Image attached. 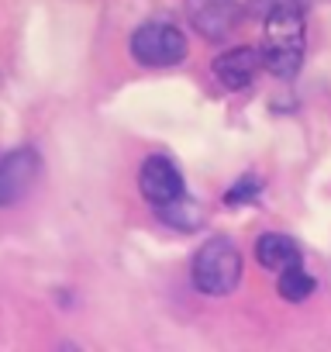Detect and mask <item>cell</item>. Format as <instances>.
I'll use <instances>...</instances> for the list:
<instances>
[{
    "mask_svg": "<svg viewBox=\"0 0 331 352\" xmlns=\"http://www.w3.org/2000/svg\"><path fill=\"white\" fill-rule=\"evenodd\" d=\"M138 190L152 208L162 204H173L180 197H187V184H183V173L170 155H148L138 169Z\"/></svg>",
    "mask_w": 331,
    "mask_h": 352,
    "instance_id": "cell-5",
    "label": "cell"
},
{
    "mask_svg": "<svg viewBox=\"0 0 331 352\" xmlns=\"http://www.w3.org/2000/svg\"><path fill=\"white\" fill-rule=\"evenodd\" d=\"M42 173V155L28 145L11 148L8 155H0V208H14L32 194Z\"/></svg>",
    "mask_w": 331,
    "mask_h": 352,
    "instance_id": "cell-4",
    "label": "cell"
},
{
    "mask_svg": "<svg viewBox=\"0 0 331 352\" xmlns=\"http://www.w3.org/2000/svg\"><path fill=\"white\" fill-rule=\"evenodd\" d=\"M304 4L307 0H255V14L262 18V59L279 80H293L304 66Z\"/></svg>",
    "mask_w": 331,
    "mask_h": 352,
    "instance_id": "cell-1",
    "label": "cell"
},
{
    "mask_svg": "<svg viewBox=\"0 0 331 352\" xmlns=\"http://www.w3.org/2000/svg\"><path fill=\"white\" fill-rule=\"evenodd\" d=\"M155 214H159V221H166V225L176 228V232H197L204 225V211L190 197H180L173 204H162V208H155Z\"/></svg>",
    "mask_w": 331,
    "mask_h": 352,
    "instance_id": "cell-9",
    "label": "cell"
},
{
    "mask_svg": "<svg viewBox=\"0 0 331 352\" xmlns=\"http://www.w3.org/2000/svg\"><path fill=\"white\" fill-rule=\"evenodd\" d=\"M259 190H262V184L255 180V176H242V180L225 194V201L228 204H242V201H255L259 197Z\"/></svg>",
    "mask_w": 331,
    "mask_h": 352,
    "instance_id": "cell-11",
    "label": "cell"
},
{
    "mask_svg": "<svg viewBox=\"0 0 331 352\" xmlns=\"http://www.w3.org/2000/svg\"><path fill=\"white\" fill-rule=\"evenodd\" d=\"M187 14L201 38L221 42L238 28L242 8H238V0H187Z\"/></svg>",
    "mask_w": 331,
    "mask_h": 352,
    "instance_id": "cell-6",
    "label": "cell"
},
{
    "mask_svg": "<svg viewBox=\"0 0 331 352\" xmlns=\"http://www.w3.org/2000/svg\"><path fill=\"white\" fill-rule=\"evenodd\" d=\"M131 59L148 69H166L187 59V35L170 21H148L131 32Z\"/></svg>",
    "mask_w": 331,
    "mask_h": 352,
    "instance_id": "cell-3",
    "label": "cell"
},
{
    "mask_svg": "<svg viewBox=\"0 0 331 352\" xmlns=\"http://www.w3.org/2000/svg\"><path fill=\"white\" fill-rule=\"evenodd\" d=\"M276 287H279V297H283V300H290V304H300V300H307V297L314 294V276L304 270V263H297V266H286V270H279V276H276Z\"/></svg>",
    "mask_w": 331,
    "mask_h": 352,
    "instance_id": "cell-10",
    "label": "cell"
},
{
    "mask_svg": "<svg viewBox=\"0 0 331 352\" xmlns=\"http://www.w3.org/2000/svg\"><path fill=\"white\" fill-rule=\"evenodd\" d=\"M255 259H259V266L279 273V270H286V266L304 263V252H300V245H297L293 235L266 232V235H259V242H255Z\"/></svg>",
    "mask_w": 331,
    "mask_h": 352,
    "instance_id": "cell-8",
    "label": "cell"
},
{
    "mask_svg": "<svg viewBox=\"0 0 331 352\" xmlns=\"http://www.w3.org/2000/svg\"><path fill=\"white\" fill-rule=\"evenodd\" d=\"M262 66H266L262 49H255V45H235V49L214 56L211 73H214V80H218L221 87H228V90H242V87H249V83L259 76Z\"/></svg>",
    "mask_w": 331,
    "mask_h": 352,
    "instance_id": "cell-7",
    "label": "cell"
},
{
    "mask_svg": "<svg viewBox=\"0 0 331 352\" xmlns=\"http://www.w3.org/2000/svg\"><path fill=\"white\" fill-rule=\"evenodd\" d=\"M190 280L204 297H228L242 283V252L231 239L214 235L207 239L194 263H190Z\"/></svg>",
    "mask_w": 331,
    "mask_h": 352,
    "instance_id": "cell-2",
    "label": "cell"
}]
</instances>
